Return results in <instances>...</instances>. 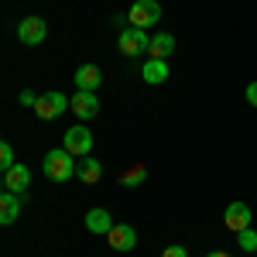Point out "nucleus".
<instances>
[{
	"label": "nucleus",
	"mask_w": 257,
	"mask_h": 257,
	"mask_svg": "<svg viewBox=\"0 0 257 257\" xmlns=\"http://www.w3.org/2000/svg\"><path fill=\"white\" fill-rule=\"evenodd\" d=\"M76 155H69L65 148H55V151H48L45 161H41V168H45V175L52 178V182H69V178H76Z\"/></svg>",
	"instance_id": "f257e3e1"
},
{
	"label": "nucleus",
	"mask_w": 257,
	"mask_h": 257,
	"mask_svg": "<svg viewBox=\"0 0 257 257\" xmlns=\"http://www.w3.org/2000/svg\"><path fill=\"white\" fill-rule=\"evenodd\" d=\"M14 165H18V161H14V148L4 141V144H0V168L7 172V168H14Z\"/></svg>",
	"instance_id": "6ab92c4d"
},
{
	"label": "nucleus",
	"mask_w": 257,
	"mask_h": 257,
	"mask_svg": "<svg viewBox=\"0 0 257 257\" xmlns=\"http://www.w3.org/2000/svg\"><path fill=\"white\" fill-rule=\"evenodd\" d=\"M148 52H151V59H165V62H168V55L175 52V38L161 31V35L151 38V48H148Z\"/></svg>",
	"instance_id": "dca6fc26"
},
{
	"label": "nucleus",
	"mask_w": 257,
	"mask_h": 257,
	"mask_svg": "<svg viewBox=\"0 0 257 257\" xmlns=\"http://www.w3.org/2000/svg\"><path fill=\"white\" fill-rule=\"evenodd\" d=\"M141 76H144V82H151V86L168 82V62H165V59H148V62H144V69H141Z\"/></svg>",
	"instance_id": "4468645a"
},
{
	"label": "nucleus",
	"mask_w": 257,
	"mask_h": 257,
	"mask_svg": "<svg viewBox=\"0 0 257 257\" xmlns=\"http://www.w3.org/2000/svg\"><path fill=\"white\" fill-rule=\"evenodd\" d=\"M35 103H38V96H35L31 89H21V106H31V110H35Z\"/></svg>",
	"instance_id": "412c9836"
},
{
	"label": "nucleus",
	"mask_w": 257,
	"mask_h": 257,
	"mask_svg": "<svg viewBox=\"0 0 257 257\" xmlns=\"http://www.w3.org/2000/svg\"><path fill=\"white\" fill-rule=\"evenodd\" d=\"M237 243H240V250H247V254H254L257 250V233L247 226V230H240L237 233Z\"/></svg>",
	"instance_id": "a211bd4d"
},
{
	"label": "nucleus",
	"mask_w": 257,
	"mask_h": 257,
	"mask_svg": "<svg viewBox=\"0 0 257 257\" xmlns=\"http://www.w3.org/2000/svg\"><path fill=\"white\" fill-rule=\"evenodd\" d=\"M106 240H110L113 250H134V247H138V230H134L131 223H117V226L106 233Z\"/></svg>",
	"instance_id": "1a4fd4ad"
},
{
	"label": "nucleus",
	"mask_w": 257,
	"mask_h": 257,
	"mask_svg": "<svg viewBox=\"0 0 257 257\" xmlns=\"http://www.w3.org/2000/svg\"><path fill=\"white\" fill-rule=\"evenodd\" d=\"M69 99H72V96H65V93H59V89H52V93L38 96L35 113H38L41 120H55V117H62V113L69 110Z\"/></svg>",
	"instance_id": "39448f33"
},
{
	"label": "nucleus",
	"mask_w": 257,
	"mask_h": 257,
	"mask_svg": "<svg viewBox=\"0 0 257 257\" xmlns=\"http://www.w3.org/2000/svg\"><path fill=\"white\" fill-rule=\"evenodd\" d=\"M18 38L24 41V45H41V41L48 38V24L41 18H24L18 24Z\"/></svg>",
	"instance_id": "0eeeda50"
},
{
	"label": "nucleus",
	"mask_w": 257,
	"mask_h": 257,
	"mask_svg": "<svg viewBox=\"0 0 257 257\" xmlns=\"http://www.w3.org/2000/svg\"><path fill=\"white\" fill-rule=\"evenodd\" d=\"M28 185H31V172H28V165H14V168L4 172V189H7V192H18V196H21Z\"/></svg>",
	"instance_id": "9d476101"
},
{
	"label": "nucleus",
	"mask_w": 257,
	"mask_h": 257,
	"mask_svg": "<svg viewBox=\"0 0 257 257\" xmlns=\"http://www.w3.org/2000/svg\"><path fill=\"white\" fill-rule=\"evenodd\" d=\"M62 148H65L69 155H76V158H86V155L93 151V131L82 127V123L69 127V131L62 134Z\"/></svg>",
	"instance_id": "f03ea898"
},
{
	"label": "nucleus",
	"mask_w": 257,
	"mask_h": 257,
	"mask_svg": "<svg viewBox=\"0 0 257 257\" xmlns=\"http://www.w3.org/2000/svg\"><path fill=\"white\" fill-rule=\"evenodd\" d=\"M117 45H120V52H123L127 59H138V55H144V52L151 48V38H148V31H144V28H134V24H131V28H123V31H120Z\"/></svg>",
	"instance_id": "7ed1b4c3"
},
{
	"label": "nucleus",
	"mask_w": 257,
	"mask_h": 257,
	"mask_svg": "<svg viewBox=\"0 0 257 257\" xmlns=\"http://www.w3.org/2000/svg\"><path fill=\"white\" fill-rule=\"evenodd\" d=\"M144 178H148V168H144V165H134L131 172H123V175H120V185H123V189H138Z\"/></svg>",
	"instance_id": "f3484780"
},
{
	"label": "nucleus",
	"mask_w": 257,
	"mask_h": 257,
	"mask_svg": "<svg viewBox=\"0 0 257 257\" xmlns=\"http://www.w3.org/2000/svg\"><path fill=\"white\" fill-rule=\"evenodd\" d=\"M250 206L247 202H230L226 206V213H223V223H226V230H233V233H240V230H247L250 226Z\"/></svg>",
	"instance_id": "6e6552de"
},
{
	"label": "nucleus",
	"mask_w": 257,
	"mask_h": 257,
	"mask_svg": "<svg viewBox=\"0 0 257 257\" xmlns=\"http://www.w3.org/2000/svg\"><path fill=\"white\" fill-rule=\"evenodd\" d=\"M158 21H161V4L158 0H134V4H131V24H134V28H144V31H148V28H155Z\"/></svg>",
	"instance_id": "20e7f679"
},
{
	"label": "nucleus",
	"mask_w": 257,
	"mask_h": 257,
	"mask_svg": "<svg viewBox=\"0 0 257 257\" xmlns=\"http://www.w3.org/2000/svg\"><path fill=\"white\" fill-rule=\"evenodd\" d=\"M76 178L86 182V185H96L99 178H103V165H99L96 158H79V165H76Z\"/></svg>",
	"instance_id": "2eb2a0df"
},
{
	"label": "nucleus",
	"mask_w": 257,
	"mask_h": 257,
	"mask_svg": "<svg viewBox=\"0 0 257 257\" xmlns=\"http://www.w3.org/2000/svg\"><path fill=\"white\" fill-rule=\"evenodd\" d=\"M113 226H117V223H113V216H110L106 209H89V213H86V230L96 233V237H106Z\"/></svg>",
	"instance_id": "f8f14e48"
},
{
	"label": "nucleus",
	"mask_w": 257,
	"mask_h": 257,
	"mask_svg": "<svg viewBox=\"0 0 257 257\" xmlns=\"http://www.w3.org/2000/svg\"><path fill=\"white\" fill-rule=\"evenodd\" d=\"M99 82H103V72H99L93 62H86L76 69V89H86V93H96Z\"/></svg>",
	"instance_id": "9b49d317"
},
{
	"label": "nucleus",
	"mask_w": 257,
	"mask_h": 257,
	"mask_svg": "<svg viewBox=\"0 0 257 257\" xmlns=\"http://www.w3.org/2000/svg\"><path fill=\"white\" fill-rule=\"evenodd\" d=\"M69 110L76 113L79 120H93L99 113V99L96 93H86V89H76V96L69 99Z\"/></svg>",
	"instance_id": "423d86ee"
},
{
	"label": "nucleus",
	"mask_w": 257,
	"mask_h": 257,
	"mask_svg": "<svg viewBox=\"0 0 257 257\" xmlns=\"http://www.w3.org/2000/svg\"><path fill=\"white\" fill-rule=\"evenodd\" d=\"M18 216H21V196L4 189V192H0V223H4V226H11Z\"/></svg>",
	"instance_id": "ddd939ff"
},
{
	"label": "nucleus",
	"mask_w": 257,
	"mask_h": 257,
	"mask_svg": "<svg viewBox=\"0 0 257 257\" xmlns=\"http://www.w3.org/2000/svg\"><path fill=\"white\" fill-rule=\"evenodd\" d=\"M161 257H189V250L178 247V243H172V247H165V254H161Z\"/></svg>",
	"instance_id": "aec40b11"
},
{
	"label": "nucleus",
	"mask_w": 257,
	"mask_h": 257,
	"mask_svg": "<svg viewBox=\"0 0 257 257\" xmlns=\"http://www.w3.org/2000/svg\"><path fill=\"white\" fill-rule=\"evenodd\" d=\"M206 257H233V254H226V250H213V254H206Z\"/></svg>",
	"instance_id": "5701e85b"
},
{
	"label": "nucleus",
	"mask_w": 257,
	"mask_h": 257,
	"mask_svg": "<svg viewBox=\"0 0 257 257\" xmlns=\"http://www.w3.org/2000/svg\"><path fill=\"white\" fill-rule=\"evenodd\" d=\"M247 103H250V106H257V82H250V86H247Z\"/></svg>",
	"instance_id": "4be33fe9"
}]
</instances>
